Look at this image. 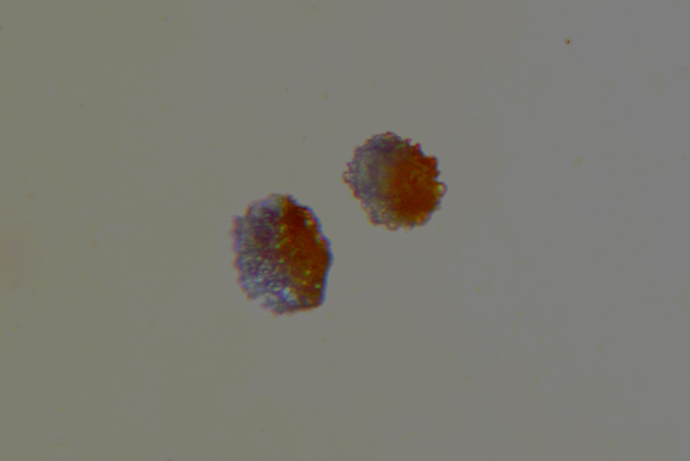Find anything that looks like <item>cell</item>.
Wrapping results in <instances>:
<instances>
[{
    "label": "cell",
    "mask_w": 690,
    "mask_h": 461,
    "mask_svg": "<svg viewBox=\"0 0 690 461\" xmlns=\"http://www.w3.org/2000/svg\"><path fill=\"white\" fill-rule=\"evenodd\" d=\"M240 281L277 314L321 306L334 256L313 209L290 195L251 205L233 230Z\"/></svg>",
    "instance_id": "1"
},
{
    "label": "cell",
    "mask_w": 690,
    "mask_h": 461,
    "mask_svg": "<svg viewBox=\"0 0 690 461\" xmlns=\"http://www.w3.org/2000/svg\"><path fill=\"white\" fill-rule=\"evenodd\" d=\"M346 168L343 180L368 220L390 230L425 225L448 190L438 179L437 158L391 131L357 146Z\"/></svg>",
    "instance_id": "2"
}]
</instances>
